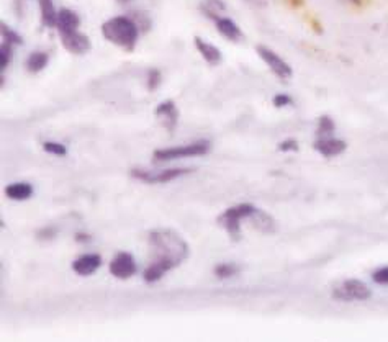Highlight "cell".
I'll list each match as a JSON object with an SVG mask.
<instances>
[{
  "label": "cell",
  "instance_id": "cell-25",
  "mask_svg": "<svg viewBox=\"0 0 388 342\" xmlns=\"http://www.w3.org/2000/svg\"><path fill=\"white\" fill-rule=\"evenodd\" d=\"M239 267L236 264H220L215 267V275L220 279H230V277L238 275Z\"/></svg>",
  "mask_w": 388,
  "mask_h": 342
},
{
  "label": "cell",
  "instance_id": "cell-19",
  "mask_svg": "<svg viewBox=\"0 0 388 342\" xmlns=\"http://www.w3.org/2000/svg\"><path fill=\"white\" fill-rule=\"evenodd\" d=\"M48 63H50V56H48V53L35 51L30 54L28 59H26V69L33 74L41 73V70L48 66Z\"/></svg>",
  "mask_w": 388,
  "mask_h": 342
},
{
  "label": "cell",
  "instance_id": "cell-16",
  "mask_svg": "<svg viewBox=\"0 0 388 342\" xmlns=\"http://www.w3.org/2000/svg\"><path fill=\"white\" fill-rule=\"evenodd\" d=\"M171 269H174L171 264L164 262V260L154 259V262L151 264L149 267L143 272V279H144V282H146V284H154V282L163 279L164 274L169 272Z\"/></svg>",
  "mask_w": 388,
  "mask_h": 342
},
{
  "label": "cell",
  "instance_id": "cell-9",
  "mask_svg": "<svg viewBox=\"0 0 388 342\" xmlns=\"http://www.w3.org/2000/svg\"><path fill=\"white\" fill-rule=\"evenodd\" d=\"M59 36H61L63 46L72 54H85L87 51H90V48H92L90 38L87 35L80 33L79 30L71 31V33H63Z\"/></svg>",
  "mask_w": 388,
  "mask_h": 342
},
{
  "label": "cell",
  "instance_id": "cell-4",
  "mask_svg": "<svg viewBox=\"0 0 388 342\" xmlns=\"http://www.w3.org/2000/svg\"><path fill=\"white\" fill-rule=\"evenodd\" d=\"M212 143L207 139L197 141V143L180 146V148H167V149H158L154 151V159L156 161H174L182 159V157H192V156H203L207 154Z\"/></svg>",
  "mask_w": 388,
  "mask_h": 342
},
{
  "label": "cell",
  "instance_id": "cell-10",
  "mask_svg": "<svg viewBox=\"0 0 388 342\" xmlns=\"http://www.w3.org/2000/svg\"><path fill=\"white\" fill-rule=\"evenodd\" d=\"M347 144L346 141L343 139H336V138H318L315 141V149L318 151V153L326 156V157H334V156H339L343 154L344 151H346Z\"/></svg>",
  "mask_w": 388,
  "mask_h": 342
},
{
  "label": "cell",
  "instance_id": "cell-11",
  "mask_svg": "<svg viewBox=\"0 0 388 342\" xmlns=\"http://www.w3.org/2000/svg\"><path fill=\"white\" fill-rule=\"evenodd\" d=\"M156 117L164 122V127L169 129V132H174L177 122H179V112H177L176 103L172 100L161 102L158 108H156Z\"/></svg>",
  "mask_w": 388,
  "mask_h": 342
},
{
  "label": "cell",
  "instance_id": "cell-12",
  "mask_svg": "<svg viewBox=\"0 0 388 342\" xmlns=\"http://www.w3.org/2000/svg\"><path fill=\"white\" fill-rule=\"evenodd\" d=\"M100 265H102V257L99 256V254H85V256H80L77 260H74L72 270L77 275L87 277V275H92Z\"/></svg>",
  "mask_w": 388,
  "mask_h": 342
},
{
  "label": "cell",
  "instance_id": "cell-6",
  "mask_svg": "<svg viewBox=\"0 0 388 342\" xmlns=\"http://www.w3.org/2000/svg\"><path fill=\"white\" fill-rule=\"evenodd\" d=\"M256 53H257V56L267 64V68L271 69L279 79L287 80L293 75L292 66H290V64L285 61L284 58H280L276 51H272L271 48L259 45V46H256Z\"/></svg>",
  "mask_w": 388,
  "mask_h": 342
},
{
  "label": "cell",
  "instance_id": "cell-3",
  "mask_svg": "<svg viewBox=\"0 0 388 342\" xmlns=\"http://www.w3.org/2000/svg\"><path fill=\"white\" fill-rule=\"evenodd\" d=\"M257 208L251 203H241L236 205L233 208H228L225 213L218 218V225L223 226L228 235L233 240L238 241L241 236V220H249V216L254 213Z\"/></svg>",
  "mask_w": 388,
  "mask_h": 342
},
{
  "label": "cell",
  "instance_id": "cell-21",
  "mask_svg": "<svg viewBox=\"0 0 388 342\" xmlns=\"http://www.w3.org/2000/svg\"><path fill=\"white\" fill-rule=\"evenodd\" d=\"M225 4L223 0H203L202 4V12L207 15L208 18H212L213 21L218 17H222V12H225Z\"/></svg>",
  "mask_w": 388,
  "mask_h": 342
},
{
  "label": "cell",
  "instance_id": "cell-23",
  "mask_svg": "<svg viewBox=\"0 0 388 342\" xmlns=\"http://www.w3.org/2000/svg\"><path fill=\"white\" fill-rule=\"evenodd\" d=\"M12 58H14V45L4 41L2 46H0V69L2 70L7 69L9 64L12 63Z\"/></svg>",
  "mask_w": 388,
  "mask_h": 342
},
{
  "label": "cell",
  "instance_id": "cell-34",
  "mask_svg": "<svg viewBox=\"0 0 388 342\" xmlns=\"http://www.w3.org/2000/svg\"><path fill=\"white\" fill-rule=\"evenodd\" d=\"M246 2H249L251 5H262L266 0H246Z\"/></svg>",
  "mask_w": 388,
  "mask_h": 342
},
{
  "label": "cell",
  "instance_id": "cell-14",
  "mask_svg": "<svg viewBox=\"0 0 388 342\" xmlns=\"http://www.w3.org/2000/svg\"><path fill=\"white\" fill-rule=\"evenodd\" d=\"M80 25V18L79 15L74 12L71 9H61L58 12V21H56V28L59 31V35L63 33H71V31L79 30Z\"/></svg>",
  "mask_w": 388,
  "mask_h": 342
},
{
  "label": "cell",
  "instance_id": "cell-15",
  "mask_svg": "<svg viewBox=\"0 0 388 342\" xmlns=\"http://www.w3.org/2000/svg\"><path fill=\"white\" fill-rule=\"evenodd\" d=\"M193 41H195L197 51L202 54V58L210 64V66H218V64L222 63V59H223L222 51H220L217 46L212 45V43L205 41L203 38H200V36L193 38Z\"/></svg>",
  "mask_w": 388,
  "mask_h": 342
},
{
  "label": "cell",
  "instance_id": "cell-36",
  "mask_svg": "<svg viewBox=\"0 0 388 342\" xmlns=\"http://www.w3.org/2000/svg\"><path fill=\"white\" fill-rule=\"evenodd\" d=\"M354 2H359V0H354Z\"/></svg>",
  "mask_w": 388,
  "mask_h": 342
},
{
  "label": "cell",
  "instance_id": "cell-5",
  "mask_svg": "<svg viewBox=\"0 0 388 342\" xmlns=\"http://www.w3.org/2000/svg\"><path fill=\"white\" fill-rule=\"evenodd\" d=\"M372 296V292L364 282L344 280L333 290V298L339 301H365Z\"/></svg>",
  "mask_w": 388,
  "mask_h": 342
},
{
  "label": "cell",
  "instance_id": "cell-22",
  "mask_svg": "<svg viewBox=\"0 0 388 342\" xmlns=\"http://www.w3.org/2000/svg\"><path fill=\"white\" fill-rule=\"evenodd\" d=\"M334 128H336V124H334L333 122V118L331 117H321L320 118V122H318V138H328V137H331L333 132H334Z\"/></svg>",
  "mask_w": 388,
  "mask_h": 342
},
{
  "label": "cell",
  "instance_id": "cell-24",
  "mask_svg": "<svg viewBox=\"0 0 388 342\" xmlns=\"http://www.w3.org/2000/svg\"><path fill=\"white\" fill-rule=\"evenodd\" d=\"M0 28H2V38H4V41H7L10 43V45H14V46H20V45H23V38H21L17 31L10 28V26H7L5 23L0 25Z\"/></svg>",
  "mask_w": 388,
  "mask_h": 342
},
{
  "label": "cell",
  "instance_id": "cell-31",
  "mask_svg": "<svg viewBox=\"0 0 388 342\" xmlns=\"http://www.w3.org/2000/svg\"><path fill=\"white\" fill-rule=\"evenodd\" d=\"M279 151H284V153H287V151H298V143L295 139H285L279 144Z\"/></svg>",
  "mask_w": 388,
  "mask_h": 342
},
{
  "label": "cell",
  "instance_id": "cell-20",
  "mask_svg": "<svg viewBox=\"0 0 388 342\" xmlns=\"http://www.w3.org/2000/svg\"><path fill=\"white\" fill-rule=\"evenodd\" d=\"M249 220L254 221V226L257 228V230H261L262 233H272L274 230H276V223H274L272 216L264 213V211L259 210V208L249 216Z\"/></svg>",
  "mask_w": 388,
  "mask_h": 342
},
{
  "label": "cell",
  "instance_id": "cell-7",
  "mask_svg": "<svg viewBox=\"0 0 388 342\" xmlns=\"http://www.w3.org/2000/svg\"><path fill=\"white\" fill-rule=\"evenodd\" d=\"M188 172H192V169H179V167H176V169H166L159 172L146 169H131V177L148 183H166L174 181V178L180 176H185Z\"/></svg>",
  "mask_w": 388,
  "mask_h": 342
},
{
  "label": "cell",
  "instance_id": "cell-32",
  "mask_svg": "<svg viewBox=\"0 0 388 342\" xmlns=\"http://www.w3.org/2000/svg\"><path fill=\"white\" fill-rule=\"evenodd\" d=\"M56 236V228H43V230L38 231V237L40 240H53V237Z\"/></svg>",
  "mask_w": 388,
  "mask_h": 342
},
{
  "label": "cell",
  "instance_id": "cell-17",
  "mask_svg": "<svg viewBox=\"0 0 388 342\" xmlns=\"http://www.w3.org/2000/svg\"><path fill=\"white\" fill-rule=\"evenodd\" d=\"M5 195H7L10 200L21 202V200H28L31 195H33V187L26 182H15L12 186L5 188Z\"/></svg>",
  "mask_w": 388,
  "mask_h": 342
},
{
  "label": "cell",
  "instance_id": "cell-26",
  "mask_svg": "<svg viewBox=\"0 0 388 342\" xmlns=\"http://www.w3.org/2000/svg\"><path fill=\"white\" fill-rule=\"evenodd\" d=\"M129 17L138 25L139 31H148L151 28V18L146 12H131Z\"/></svg>",
  "mask_w": 388,
  "mask_h": 342
},
{
  "label": "cell",
  "instance_id": "cell-29",
  "mask_svg": "<svg viewBox=\"0 0 388 342\" xmlns=\"http://www.w3.org/2000/svg\"><path fill=\"white\" fill-rule=\"evenodd\" d=\"M274 107H277V108H284V107H289V105H292L293 100H292V97L287 95V94H277L276 97H274Z\"/></svg>",
  "mask_w": 388,
  "mask_h": 342
},
{
  "label": "cell",
  "instance_id": "cell-28",
  "mask_svg": "<svg viewBox=\"0 0 388 342\" xmlns=\"http://www.w3.org/2000/svg\"><path fill=\"white\" fill-rule=\"evenodd\" d=\"M146 82H148V90L153 92V90L158 89L161 82H163V74H161V70L159 69H149Z\"/></svg>",
  "mask_w": 388,
  "mask_h": 342
},
{
  "label": "cell",
  "instance_id": "cell-30",
  "mask_svg": "<svg viewBox=\"0 0 388 342\" xmlns=\"http://www.w3.org/2000/svg\"><path fill=\"white\" fill-rule=\"evenodd\" d=\"M375 284L379 285H388V267H382L379 270H375L374 275H372Z\"/></svg>",
  "mask_w": 388,
  "mask_h": 342
},
{
  "label": "cell",
  "instance_id": "cell-33",
  "mask_svg": "<svg viewBox=\"0 0 388 342\" xmlns=\"http://www.w3.org/2000/svg\"><path fill=\"white\" fill-rule=\"evenodd\" d=\"M75 240H77L79 242H87V241H90V237H89V235H84V233H79V235L75 236Z\"/></svg>",
  "mask_w": 388,
  "mask_h": 342
},
{
  "label": "cell",
  "instance_id": "cell-1",
  "mask_svg": "<svg viewBox=\"0 0 388 342\" xmlns=\"http://www.w3.org/2000/svg\"><path fill=\"white\" fill-rule=\"evenodd\" d=\"M149 242L156 252V259L177 267L188 257V244L179 233L172 230H156L149 235Z\"/></svg>",
  "mask_w": 388,
  "mask_h": 342
},
{
  "label": "cell",
  "instance_id": "cell-27",
  "mask_svg": "<svg viewBox=\"0 0 388 342\" xmlns=\"http://www.w3.org/2000/svg\"><path fill=\"white\" fill-rule=\"evenodd\" d=\"M43 149L46 151V153L55 154V156H66L68 149L66 146L61 143H56V141H46V143H43Z\"/></svg>",
  "mask_w": 388,
  "mask_h": 342
},
{
  "label": "cell",
  "instance_id": "cell-2",
  "mask_svg": "<svg viewBox=\"0 0 388 342\" xmlns=\"http://www.w3.org/2000/svg\"><path fill=\"white\" fill-rule=\"evenodd\" d=\"M102 35H104L107 41L123 48L125 51H133L136 48L139 38V28L129 15L128 17L126 15H120V17L107 20L102 25Z\"/></svg>",
  "mask_w": 388,
  "mask_h": 342
},
{
  "label": "cell",
  "instance_id": "cell-35",
  "mask_svg": "<svg viewBox=\"0 0 388 342\" xmlns=\"http://www.w3.org/2000/svg\"><path fill=\"white\" fill-rule=\"evenodd\" d=\"M117 2L120 4V5H126V4H129V2H133V0H117Z\"/></svg>",
  "mask_w": 388,
  "mask_h": 342
},
{
  "label": "cell",
  "instance_id": "cell-8",
  "mask_svg": "<svg viewBox=\"0 0 388 342\" xmlns=\"http://www.w3.org/2000/svg\"><path fill=\"white\" fill-rule=\"evenodd\" d=\"M110 272L113 277L120 280L131 279V277L138 272L136 260L129 252H120L117 254L115 259L110 262Z\"/></svg>",
  "mask_w": 388,
  "mask_h": 342
},
{
  "label": "cell",
  "instance_id": "cell-18",
  "mask_svg": "<svg viewBox=\"0 0 388 342\" xmlns=\"http://www.w3.org/2000/svg\"><path fill=\"white\" fill-rule=\"evenodd\" d=\"M38 4H40L43 26H46V28H53V26H56L58 12L55 9V4H53V0H38Z\"/></svg>",
  "mask_w": 388,
  "mask_h": 342
},
{
  "label": "cell",
  "instance_id": "cell-13",
  "mask_svg": "<svg viewBox=\"0 0 388 342\" xmlns=\"http://www.w3.org/2000/svg\"><path fill=\"white\" fill-rule=\"evenodd\" d=\"M215 25H217L218 33L225 36L226 40H230L233 43H239V41H242V38H244V33L241 31L238 23L228 17H218L217 20H215Z\"/></svg>",
  "mask_w": 388,
  "mask_h": 342
}]
</instances>
